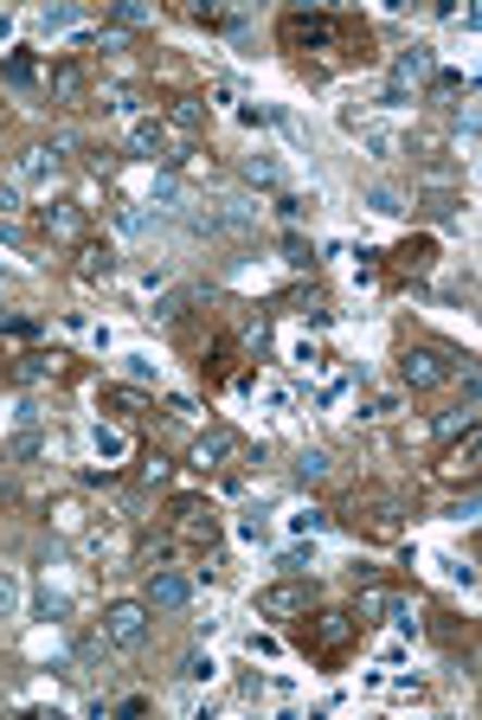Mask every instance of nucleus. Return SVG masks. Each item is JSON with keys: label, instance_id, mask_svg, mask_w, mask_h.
<instances>
[{"label": "nucleus", "instance_id": "nucleus-1", "mask_svg": "<svg viewBox=\"0 0 482 720\" xmlns=\"http://www.w3.org/2000/svg\"><path fill=\"white\" fill-rule=\"evenodd\" d=\"M354 631H360V618L354 611H302L296 618V644L309 649V656H342L347 644H354Z\"/></svg>", "mask_w": 482, "mask_h": 720}, {"label": "nucleus", "instance_id": "nucleus-2", "mask_svg": "<svg viewBox=\"0 0 482 720\" xmlns=\"http://www.w3.org/2000/svg\"><path fill=\"white\" fill-rule=\"evenodd\" d=\"M347 33H354V26H347V20H329V13H289V20H283V46H289V52H329Z\"/></svg>", "mask_w": 482, "mask_h": 720}, {"label": "nucleus", "instance_id": "nucleus-3", "mask_svg": "<svg viewBox=\"0 0 482 720\" xmlns=\"http://www.w3.org/2000/svg\"><path fill=\"white\" fill-rule=\"evenodd\" d=\"M309 605H316V585L309 579H276V585L258 592V618H271V624H296Z\"/></svg>", "mask_w": 482, "mask_h": 720}, {"label": "nucleus", "instance_id": "nucleus-4", "mask_svg": "<svg viewBox=\"0 0 482 720\" xmlns=\"http://www.w3.org/2000/svg\"><path fill=\"white\" fill-rule=\"evenodd\" d=\"M168 527H174L181 541L212 547V541H219V508H212L207 496H174V502H168Z\"/></svg>", "mask_w": 482, "mask_h": 720}, {"label": "nucleus", "instance_id": "nucleus-5", "mask_svg": "<svg viewBox=\"0 0 482 720\" xmlns=\"http://www.w3.org/2000/svg\"><path fill=\"white\" fill-rule=\"evenodd\" d=\"M457 367H464V360L444 355V348H406V355H399V380H406L412 393H431V386H444Z\"/></svg>", "mask_w": 482, "mask_h": 720}, {"label": "nucleus", "instance_id": "nucleus-6", "mask_svg": "<svg viewBox=\"0 0 482 720\" xmlns=\"http://www.w3.org/2000/svg\"><path fill=\"white\" fill-rule=\"evenodd\" d=\"M39 232L52 245H77V238H90V207L84 200H46L39 207Z\"/></svg>", "mask_w": 482, "mask_h": 720}, {"label": "nucleus", "instance_id": "nucleus-7", "mask_svg": "<svg viewBox=\"0 0 482 720\" xmlns=\"http://www.w3.org/2000/svg\"><path fill=\"white\" fill-rule=\"evenodd\" d=\"M238 432H225V425H212V432H200L194 437V450H187V463L200 470V476H219V470H232L238 463Z\"/></svg>", "mask_w": 482, "mask_h": 720}, {"label": "nucleus", "instance_id": "nucleus-8", "mask_svg": "<svg viewBox=\"0 0 482 720\" xmlns=\"http://www.w3.org/2000/svg\"><path fill=\"white\" fill-rule=\"evenodd\" d=\"M141 637H148V605H141V598H116V605L103 611V644L136 649Z\"/></svg>", "mask_w": 482, "mask_h": 720}, {"label": "nucleus", "instance_id": "nucleus-9", "mask_svg": "<svg viewBox=\"0 0 482 720\" xmlns=\"http://www.w3.org/2000/svg\"><path fill=\"white\" fill-rule=\"evenodd\" d=\"M71 277L77 284H110L116 277V245L110 238H77L71 245Z\"/></svg>", "mask_w": 482, "mask_h": 720}, {"label": "nucleus", "instance_id": "nucleus-10", "mask_svg": "<svg viewBox=\"0 0 482 720\" xmlns=\"http://www.w3.org/2000/svg\"><path fill=\"white\" fill-rule=\"evenodd\" d=\"M46 97H52V103H84V97H90V65H84V59H59V65L46 72Z\"/></svg>", "mask_w": 482, "mask_h": 720}, {"label": "nucleus", "instance_id": "nucleus-11", "mask_svg": "<svg viewBox=\"0 0 482 720\" xmlns=\"http://www.w3.org/2000/svg\"><path fill=\"white\" fill-rule=\"evenodd\" d=\"M187 598H194V585L181 573H168V567L148 573V585H141V605H148V611H187Z\"/></svg>", "mask_w": 482, "mask_h": 720}, {"label": "nucleus", "instance_id": "nucleus-12", "mask_svg": "<svg viewBox=\"0 0 482 720\" xmlns=\"http://www.w3.org/2000/svg\"><path fill=\"white\" fill-rule=\"evenodd\" d=\"M129 142H136V154H148V161H174V142H168V123H161V116H136V123H129Z\"/></svg>", "mask_w": 482, "mask_h": 720}, {"label": "nucleus", "instance_id": "nucleus-13", "mask_svg": "<svg viewBox=\"0 0 482 720\" xmlns=\"http://www.w3.org/2000/svg\"><path fill=\"white\" fill-rule=\"evenodd\" d=\"M13 380H20V386H46V380L59 386V380H65V355H46V348H33V355H20Z\"/></svg>", "mask_w": 482, "mask_h": 720}, {"label": "nucleus", "instance_id": "nucleus-14", "mask_svg": "<svg viewBox=\"0 0 482 720\" xmlns=\"http://www.w3.org/2000/svg\"><path fill=\"white\" fill-rule=\"evenodd\" d=\"M477 457H482V437H477V432H464V444H450L437 470H444L450 483H477Z\"/></svg>", "mask_w": 482, "mask_h": 720}, {"label": "nucleus", "instance_id": "nucleus-15", "mask_svg": "<svg viewBox=\"0 0 482 720\" xmlns=\"http://www.w3.org/2000/svg\"><path fill=\"white\" fill-rule=\"evenodd\" d=\"M431 258H437V245H431V238H406V245L393 251V271H399V277H424V271H431Z\"/></svg>", "mask_w": 482, "mask_h": 720}, {"label": "nucleus", "instance_id": "nucleus-16", "mask_svg": "<svg viewBox=\"0 0 482 720\" xmlns=\"http://www.w3.org/2000/svg\"><path fill=\"white\" fill-rule=\"evenodd\" d=\"M168 129H181V136L207 129V97H174L168 103Z\"/></svg>", "mask_w": 482, "mask_h": 720}, {"label": "nucleus", "instance_id": "nucleus-17", "mask_svg": "<svg viewBox=\"0 0 482 720\" xmlns=\"http://www.w3.org/2000/svg\"><path fill=\"white\" fill-rule=\"evenodd\" d=\"M52 174H59V154H52V148H26V154H20V181H26V187H46Z\"/></svg>", "mask_w": 482, "mask_h": 720}, {"label": "nucleus", "instance_id": "nucleus-18", "mask_svg": "<svg viewBox=\"0 0 482 720\" xmlns=\"http://www.w3.org/2000/svg\"><path fill=\"white\" fill-rule=\"evenodd\" d=\"M103 412H110L116 425H136L141 419V393H129V386H103Z\"/></svg>", "mask_w": 482, "mask_h": 720}, {"label": "nucleus", "instance_id": "nucleus-19", "mask_svg": "<svg viewBox=\"0 0 482 720\" xmlns=\"http://www.w3.org/2000/svg\"><path fill=\"white\" fill-rule=\"evenodd\" d=\"M367 527H373L380 541H393V534H399V496H373V502H367Z\"/></svg>", "mask_w": 482, "mask_h": 720}, {"label": "nucleus", "instance_id": "nucleus-20", "mask_svg": "<svg viewBox=\"0 0 482 720\" xmlns=\"http://www.w3.org/2000/svg\"><path fill=\"white\" fill-rule=\"evenodd\" d=\"M393 77H399V84H412V77H431V46H406V52L393 59Z\"/></svg>", "mask_w": 482, "mask_h": 720}, {"label": "nucleus", "instance_id": "nucleus-21", "mask_svg": "<svg viewBox=\"0 0 482 720\" xmlns=\"http://www.w3.org/2000/svg\"><path fill=\"white\" fill-rule=\"evenodd\" d=\"M0 77H7L13 90H33V84H39V59H33V52H13V59L0 65Z\"/></svg>", "mask_w": 482, "mask_h": 720}, {"label": "nucleus", "instance_id": "nucleus-22", "mask_svg": "<svg viewBox=\"0 0 482 720\" xmlns=\"http://www.w3.org/2000/svg\"><path fill=\"white\" fill-rule=\"evenodd\" d=\"M194 296H200V289H168V296H161V302H155V309H148V315H155V322H168V328H174V322H181V315H187V302H194Z\"/></svg>", "mask_w": 482, "mask_h": 720}, {"label": "nucleus", "instance_id": "nucleus-23", "mask_svg": "<svg viewBox=\"0 0 482 720\" xmlns=\"http://www.w3.org/2000/svg\"><path fill=\"white\" fill-rule=\"evenodd\" d=\"M168 560H174V541H168V534H148V541H141V567H148V573H161Z\"/></svg>", "mask_w": 482, "mask_h": 720}, {"label": "nucleus", "instance_id": "nucleus-24", "mask_svg": "<svg viewBox=\"0 0 482 720\" xmlns=\"http://www.w3.org/2000/svg\"><path fill=\"white\" fill-rule=\"evenodd\" d=\"M464 432H477V412H470V406H464V412H444V419H437V437H444V444H457Z\"/></svg>", "mask_w": 482, "mask_h": 720}, {"label": "nucleus", "instance_id": "nucleus-25", "mask_svg": "<svg viewBox=\"0 0 482 720\" xmlns=\"http://www.w3.org/2000/svg\"><path fill=\"white\" fill-rule=\"evenodd\" d=\"M296 476H302V483H322V476H329V457H322V450H302V457H296Z\"/></svg>", "mask_w": 482, "mask_h": 720}, {"label": "nucleus", "instance_id": "nucleus-26", "mask_svg": "<svg viewBox=\"0 0 482 720\" xmlns=\"http://www.w3.org/2000/svg\"><path fill=\"white\" fill-rule=\"evenodd\" d=\"M367 207H373V213H406V207H399V194H393V187H367Z\"/></svg>", "mask_w": 482, "mask_h": 720}, {"label": "nucleus", "instance_id": "nucleus-27", "mask_svg": "<svg viewBox=\"0 0 482 720\" xmlns=\"http://www.w3.org/2000/svg\"><path fill=\"white\" fill-rule=\"evenodd\" d=\"M168 470H174V463H168L161 450H148V457H141V483H168Z\"/></svg>", "mask_w": 482, "mask_h": 720}, {"label": "nucleus", "instance_id": "nucleus-28", "mask_svg": "<svg viewBox=\"0 0 482 720\" xmlns=\"http://www.w3.org/2000/svg\"><path fill=\"white\" fill-rule=\"evenodd\" d=\"M245 174H251V181H264V187H276V161H258V154H251V161H245Z\"/></svg>", "mask_w": 482, "mask_h": 720}, {"label": "nucleus", "instance_id": "nucleus-29", "mask_svg": "<svg viewBox=\"0 0 482 720\" xmlns=\"http://www.w3.org/2000/svg\"><path fill=\"white\" fill-rule=\"evenodd\" d=\"M39 450H46V437L26 432V437H13V450H7V457H39Z\"/></svg>", "mask_w": 482, "mask_h": 720}, {"label": "nucleus", "instance_id": "nucleus-30", "mask_svg": "<svg viewBox=\"0 0 482 720\" xmlns=\"http://www.w3.org/2000/svg\"><path fill=\"white\" fill-rule=\"evenodd\" d=\"M302 207H316V200H302V194H283V200H276V213L283 219H302Z\"/></svg>", "mask_w": 482, "mask_h": 720}, {"label": "nucleus", "instance_id": "nucleus-31", "mask_svg": "<svg viewBox=\"0 0 482 720\" xmlns=\"http://www.w3.org/2000/svg\"><path fill=\"white\" fill-rule=\"evenodd\" d=\"M181 675H194V682H207V675H212V662H207V656H187V662H181Z\"/></svg>", "mask_w": 482, "mask_h": 720}]
</instances>
